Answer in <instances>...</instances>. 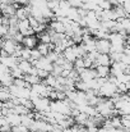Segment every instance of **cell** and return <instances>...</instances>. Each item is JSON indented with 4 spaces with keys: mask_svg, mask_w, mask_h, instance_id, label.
<instances>
[{
    "mask_svg": "<svg viewBox=\"0 0 130 132\" xmlns=\"http://www.w3.org/2000/svg\"><path fill=\"white\" fill-rule=\"evenodd\" d=\"M97 94L101 96V97H112L115 94H117V86L115 84H112L111 81H106L99 90L97 91Z\"/></svg>",
    "mask_w": 130,
    "mask_h": 132,
    "instance_id": "1",
    "label": "cell"
},
{
    "mask_svg": "<svg viewBox=\"0 0 130 132\" xmlns=\"http://www.w3.org/2000/svg\"><path fill=\"white\" fill-rule=\"evenodd\" d=\"M111 43L108 39H98L96 41V50L99 54H110Z\"/></svg>",
    "mask_w": 130,
    "mask_h": 132,
    "instance_id": "2",
    "label": "cell"
},
{
    "mask_svg": "<svg viewBox=\"0 0 130 132\" xmlns=\"http://www.w3.org/2000/svg\"><path fill=\"white\" fill-rule=\"evenodd\" d=\"M108 40L111 45L115 46H125V36H123L120 32H110Z\"/></svg>",
    "mask_w": 130,
    "mask_h": 132,
    "instance_id": "3",
    "label": "cell"
},
{
    "mask_svg": "<svg viewBox=\"0 0 130 132\" xmlns=\"http://www.w3.org/2000/svg\"><path fill=\"white\" fill-rule=\"evenodd\" d=\"M38 43V37H36L35 35H29V36H24L23 40H22V45L24 47H28V49H35L37 46Z\"/></svg>",
    "mask_w": 130,
    "mask_h": 132,
    "instance_id": "4",
    "label": "cell"
},
{
    "mask_svg": "<svg viewBox=\"0 0 130 132\" xmlns=\"http://www.w3.org/2000/svg\"><path fill=\"white\" fill-rule=\"evenodd\" d=\"M111 58H110V54H99L98 55V58L96 59V62H94V67H97V65H111Z\"/></svg>",
    "mask_w": 130,
    "mask_h": 132,
    "instance_id": "5",
    "label": "cell"
},
{
    "mask_svg": "<svg viewBox=\"0 0 130 132\" xmlns=\"http://www.w3.org/2000/svg\"><path fill=\"white\" fill-rule=\"evenodd\" d=\"M65 30H66L65 24L63 22L57 21V19L50 24V31H54V32H57V34H65Z\"/></svg>",
    "mask_w": 130,
    "mask_h": 132,
    "instance_id": "6",
    "label": "cell"
},
{
    "mask_svg": "<svg viewBox=\"0 0 130 132\" xmlns=\"http://www.w3.org/2000/svg\"><path fill=\"white\" fill-rule=\"evenodd\" d=\"M96 72H97V77H105V78L110 77V67L108 65H97Z\"/></svg>",
    "mask_w": 130,
    "mask_h": 132,
    "instance_id": "7",
    "label": "cell"
},
{
    "mask_svg": "<svg viewBox=\"0 0 130 132\" xmlns=\"http://www.w3.org/2000/svg\"><path fill=\"white\" fill-rule=\"evenodd\" d=\"M68 3L70 4V6H74V8H82L83 6L82 0H68Z\"/></svg>",
    "mask_w": 130,
    "mask_h": 132,
    "instance_id": "8",
    "label": "cell"
},
{
    "mask_svg": "<svg viewBox=\"0 0 130 132\" xmlns=\"http://www.w3.org/2000/svg\"><path fill=\"white\" fill-rule=\"evenodd\" d=\"M123 8H124V10L126 12V14L130 15V0H126V1L123 3Z\"/></svg>",
    "mask_w": 130,
    "mask_h": 132,
    "instance_id": "9",
    "label": "cell"
},
{
    "mask_svg": "<svg viewBox=\"0 0 130 132\" xmlns=\"http://www.w3.org/2000/svg\"><path fill=\"white\" fill-rule=\"evenodd\" d=\"M13 132H28V131H27V127H14Z\"/></svg>",
    "mask_w": 130,
    "mask_h": 132,
    "instance_id": "10",
    "label": "cell"
},
{
    "mask_svg": "<svg viewBox=\"0 0 130 132\" xmlns=\"http://www.w3.org/2000/svg\"><path fill=\"white\" fill-rule=\"evenodd\" d=\"M13 0H0V4H6V3H12Z\"/></svg>",
    "mask_w": 130,
    "mask_h": 132,
    "instance_id": "11",
    "label": "cell"
},
{
    "mask_svg": "<svg viewBox=\"0 0 130 132\" xmlns=\"http://www.w3.org/2000/svg\"><path fill=\"white\" fill-rule=\"evenodd\" d=\"M128 95H129V96H130V90H129V91H128Z\"/></svg>",
    "mask_w": 130,
    "mask_h": 132,
    "instance_id": "12",
    "label": "cell"
},
{
    "mask_svg": "<svg viewBox=\"0 0 130 132\" xmlns=\"http://www.w3.org/2000/svg\"><path fill=\"white\" fill-rule=\"evenodd\" d=\"M129 18H130V15H129Z\"/></svg>",
    "mask_w": 130,
    "mask_h": 132,
    "instance_id": "13",
    "label": "cell"
},
{
    "mask_svg": "<svg viewBox=\"0 0 130 132\" xmlns=\"http://www.w3.org/2000/svg\"><path fill=\"white\" fill-rule=\"evenodd\" d=\"M126 46H128V45H126Z\"/></svg>",
    "mask_w": 130,
    "mask_h": 132,
    "instance_id": "14",
    "label": "cell"
}]
</instances>
